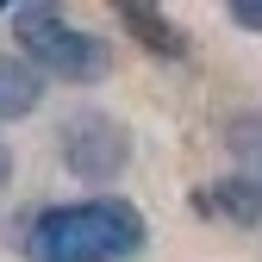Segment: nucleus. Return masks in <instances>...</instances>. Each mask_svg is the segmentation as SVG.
I'll use <instances>...</instances> for the list:
<instances>
[{"mask_svg":"<svg viewBox=\"0 0 262 262\" xmlns=\"http://www.w3.org/2000/svg\"><path fill=\"white\" fill-rule=\"evenodd\" d=\"M38 81H31L25 69H13V62L7 56H0V119H13V113H31V106H38Z\"/></svg>","mask_w":262,"mask_h":262,"instance_id":"6","label":"nucleus"},{"mask_svg":"<svg viewBox=\"0 0 262 262\" xmlns=\"http://www.w3.org/2000/svg\"><path fill=\"white\" fill-rule=\"evenodd\" d=\"M7 181H13V150L0 144V193H7Z\"/></svg>","mask_w":262,"mask_h":262,"instance_id":"8","label":"nucleus"},{"mask_svg":"<svg viewBox=\"0 0 262 262\" xmlns=\"http://www.w3.org/2000/svg\"><path fill=\"white\" fill-rule=\"evenodd\" d=\"M150 225L131 200H62V206H44L38 219H25L19 231V250L25 262H131L144 250Z\"/></svg>","mask_w":262,"mask_h":262,"instance_id":"1","label":"nucleus"},{"mask_svg":"<svg viewBox=\"0 0 262 262\" xmlns=\"http://www.w3.org/2000/svg\"><path fill=\"white\" fill-rule=\"evenodd\" d=\"M231 25H244V31H262V0H231Z\"/></svg>","mask_w":262,"mask_h":262,"instance_id":"7","label":"nucleus"},{"mask_svg":"<svg viewBox=\"0 0 262 262\" xmlns=\"http://www.w3.org/2000/svg\"><path fill=\"white\" fill-rule=\"evenodd\" d=\"M13 38H19L25 62L38 75H50V81H106V69H113V44L100 31L62 19L56 7H19Z\"/></svg>","mask_w":262,"mask_h":262,"instance_id":"2","label":"nucleus"},{"mask_svg":"<svg viewBox=\"0 0 262 262\" xmlns=\"http://www.w3.org/2000/svg\"><path fill=\"white\" fill-rule=\"evenodd\" d=\"M119 19L131 25V38H138L144 50H156V56H187V31L169 25V13H162V7H150V0H125Z\"/></svg>","mask_w":262,"mask_h":262,"instance_id":"5","label":"nucleus"},{"mask_svg":"<svg viewBox=\"0 0 262 262\" xmlns=\"http://www.w3.org/2000/svg\"><path fill=\"white\" fill-rule=\"evenodd\" d=\"M193 206H200L212 225H237V231H250V225H262V175H250V169L212 175L200 193H193Z\"/></svg>","mask_w":262,"mask_h":262,"instance_id":"4","label":"nucleus"},{"mask_svg":"<svg viewBox=\"0 0 262 262\" xmlns=\"http://www.w3.org/2000/svg\"><path fill=\"white\" fill-rule=\"evenodd\" d=\"M56 150H62V169L81 175V181H119L125 162H131V131L113 119V113H69L56 131Z\"/></svg>","mask_w":262,"mask_h":262,"instance_id":"3","label":"nucleus"}]
</instances>
